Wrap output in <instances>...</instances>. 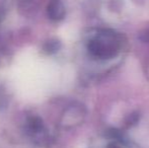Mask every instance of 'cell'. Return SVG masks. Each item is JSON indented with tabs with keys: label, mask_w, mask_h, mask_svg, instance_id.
Instances as JSON below:
<instances>
[{
	"label": "cell",
	"mask_w": 149,
	"mask_h": 148,
	"mask_svg": "<svg viewBox=\"0 0 149 148\" xmlns=\"http://www.w3.org/2000/svg\"><path fill=\"white\" fill-rule=\"evenodd\" d=\"M87 49L93 57L98 59H110L118 54L120 41L117 35L110 31L102 32L90 40Z\"/></svg>",
	"instance_id": "1"
},
{
	"label": "cell",
	"mask_w": 149,
	"mask_h": 148,
	"mask_svg": "<svg viewBox=\"0 0 149 148\" xmlns=\"http://www.w3.org/2000/svg\"><path fill=\"white\" fill-rule=\"evenodd\" d=\"M47 12L48 16L52 20L58 22V20L64 18L65 14H66V9L61 0H51L50 3L48 4Z\"/></svg>",
	"instance_id": "2"
},
{
	"label": "cell",
	"mask_w": 149,
	"mask_h": 148,
	"mask_svg": "<svg viewBox=\"0 0 149 148\" xmlns=\"http://www.w3.org/2000/svg\"><path fill=\"white\" fill-rule=\"evenodd\" d=\"M57 41H49L48 42V47L46 48V49L48 50V52H50V53H52V52H56L58 50V48H59V44L56 46H54V44L56 43Z\"/></svg>",
	"instance_id": "3"
},
{
	"label": "cell",
	"mask_w": 149,
	"mask_h": 148,
	"mask_svg": "<svg viewBox=\"0 0 149 148\" xmlns=\"http://www.w3.org/2000/svg\"><path fill=\"white\" fill-rule=\"evenodd\" d=\"M108 148H121V147L118 144H116V143H111V144H109Z\"/></svg>",
	"instance_id": "4"
}]
</instances>
